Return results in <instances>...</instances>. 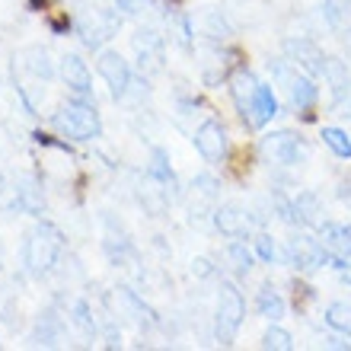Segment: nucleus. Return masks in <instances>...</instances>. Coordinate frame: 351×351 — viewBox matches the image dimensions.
Masks as SVG:
<instances>
[{
    "label": "nucleus",
    "instance_id": "obj_27",
    "mask_svg": "<svg viewBox=\"0 0 351 351\" xmlns=\"http://www.w3.org/2000/svg\"><path fill=\"white\" fill-rule=\"evenodd\" d=\"M119 3L121 13H128V16H147L157 10V0H115Z\"/></svg>",
    "mask_w": 351,
    "mask_h": 351
},
{
    "label": "nucleus",
    "instance_id": "obj_18",
    "mask_svg": "<svg viewBox=\"0 0 351 351\" xmlns=\"http://www.w3.org/2000/svg\"><path fill=\"white\" fill-rule=\"evenodd\" d=\"M256 313H259L262 319H271V323L285 319L287 304H285V297H281V291H278L275 285H268L265 281V285L256 291Z\"/></svg>",
    "mask_w": 351,
    "mask_h": 351
},
{
    "label": "nucleus",
    "instance_id": "obj_4",
    "mask_svg": "<svg viewBox=\"0 0 351 351\" xmlns=\"http://www.w3.org/2000/svg\"><path fill=\"white\" fill-rule=\"evenodd\" d=\"M246 319V300L233 281H221L217 291V313H214V339L221 345H233Z\"/></svg>",
    "mask_w": 351,
    "mask_h": 351
},
{
    "label": "nucleus",
    "instance_id": "obj_20",
    "mask_svg": "<svg viewBox=\"0 0 351 351\" xmlns=\"http://www.w3.org/2000/svg\"><path fill=\"white\" fill-rule=\"evenodd\" d=\"M223 262L230 265V271L237 278H246L252 271V250H246V243L230 240L227 250H223Z\"/></svg>",
    "mask_w": 351,
    "mask_h": 351
},
{
    "label": "nucleus",
    "instance_id": "obj_26",
    "mask_svg": "<svg viewBox=\"0 0 351 351\" xmlns=\"http://www.w3.org/2000/svg\"><path fill=\"white\" fill-rule=\"evenodd\" d=\"M294 335L281 329V326H268L265 335H262V348H275V351H291L294 348Z\"/></svg>",
    "mask_w": 351,
    "mask_h": 351
},
{
    "label": "nucleus",
    "instance_id": "obj_6",
    "mask_svg": "<svg viewBox=\"0 0 351 351\" xmlns=\"http://www.w3.org/2000/svg\"><path fill=\"white\" fill-rule=\"evenodd\" d=\"M259 150L275 167H300L310 157V144L297 131H268V134H262Z\"/></svg>",
    "mask_w": 351,
    "mask_h": 351
},
{
    "label": "nucleus",
    "instance_id": "obj_12",
    "mask_svg": "<svg viewBox=\"0 0 351 351\" xmlns=\"http://www.w3.org/2000/svg\"><path fill=\"white\" fill-rule=\"evenodd\" d=\"M285 58H291V61H294L300 71H306L310 77H323L326 61H329V58L323 55V48L316 45L313 38H304V36L285 38Z\"/></svg>",
    "mask_w": 351,
    "mask_h": 351
},
{
    "label": "nucleus",
    "instance_id": "obj_29",
    "mask_svg": "<svg viewBox=\"0 0 351 351\" xmlns=\"http://www.w3.org/2000/svg\"><path fill=\"white\" fill-rule=\"evenodd\" d=\"M326 348H351V339L335 332V339H326Z\"/></svg>",
    "mask_w": 351,
    "mask_h": 351
},
{
    "label": "nucleus",
    "instance_id": "obj_7",
    "mask_svg": "<svg viewBox=\"0 0 351 351\" xmlns=\"http://www.w3.org/2000/svg\"><path fill=\"white\" fill-rule=\"evenodd\" d=\"M316 237L329 250V265L335 271H348L351 268V223L348 221H319L316 223Z\"/></svg>",
    "mask_w": 351,
    "mask_h": 351
},
{
    "label": "nucleus",
    "instance_id": "obj_19",
    "mask_svg": "<svg viewBox=\"0 0 351 351\" xmlns=\"http://www.w3.org/2000/svg\"><path fill=\"white\" fill-rule=\"evenodd\" d=\"M61 332H64V319H61L55 310H45V313L38 316L36 332H32V342L36 345H58Z\"/></svg>",
    "mask_w": 351,
    "mask_h": 351
},
{
    "label": "nucleus",
    "instance_id": "obj_13",
    "mask_svg": "<svg viewBox=\"0 0 351 351\" xmlns=\"http://www.w3.org/2000/svg\"><path fill=\"white\" fill-rule=\"evenodd\" d=\"M58 71H61V80H64V86L74 93V96H93L90 67H86V61L80 55H64Z\"/></svg>",
    "mask_w": 351,
    "mask_h": 351
},
{
    "label": "nucleus",
    "instance_id": "obj_9",
    "mask_svg": "<svg viewBox=\"0 0 351 351\" xmlns=\"http://www.w3.org/2000/svg\"><path fill=\"white\" fill-rule=\"evenodd\" d=\"M96 71H99V77L109 84L115 99H121V96L131 90V80H134V77H131V64L119 55V51L102 48L99 55H96Z\"/></svg>",
    "mask_w": 351,
    "mask_h": 351
},
{
    "label": "nucleus",
    "instance_id": "obj_10",
    "mask_svg": "<svg viewBox=\"0 0 351 351\" xmlns=\"http://www.w3.org/2000/svg\"><path fill=\"white\" fill-rule=\"evenodd\" d=\"M278 112H281V102H278V93L271 84H256V90H252V99L250 106H246V112H243L240 119L246 128H265L268 121L275 119Z\"/></svg>",
    "mask_w": 351,
    "mask_h": 351
},
{
    "label": "nucleus",
    "instance_id": "obj_14",
    "mask_svg": "<svg viewBox=\"0 0 351 351\" xmlns=\"http://www.w3.org/2000/svg\"><path fill=\"white\" fill-rule=\"evenodd\" d=\"M134 51H138L141 71L154 74V71L163 67V38L154 29H141L138 36H134Z\"/></svg>",
    "mask_w": 351,
    "mask_h": 351
},
{
    "label": "nucleus",
    "instance_id": "obj_17",
    "mask_svg": "<svg viewBox=\"0 0 351 351\" xmlns=\"http://www.w3.org/2000/svg\"><path fill=\"white\" fill-rule=\"evenodd\" d=\"M319 214H323V208H319L316 192H297L294 198H291V221L287 223H297V227H316V223H319Z\"/></svg>",
    "mask_w": 351,
    "mask_h": 351
},
{
    "label": "nucleus",
    "instance_id": "obj_1",
    "mask_svg": "<svg viewBox=\"0 0 351 351\" xmlns=\"http://www.w3.org/2000/svg\"><path fill=\"white\" fill-rule=\"evenodd\" d=\"M64 252V233L51 221H38L23 240V271L29 278H42L58 265Z\"/></svg>",
    "mask_w": 351,
    "mask_h": 351
},
{
    "label": "nucleus",
    "instance_id": "obj_3",
    "mask_svg": "<svg viewBox=\"0 0 351 351\" xmlns=\"http://www.w3.org/2000/svg\"><path fill=\"white\" fill-rule=\"evenodd\" d=\"M55 128L71 141H93L102 134L99 109L90 96H71V99L55 112Z\"/></svg>",
    "mask_w": 351,
    "mask_h": 351
},
{
    "label": "nucleus",
    "instance_id": "obj_21",
    "mask_svg": "<svg viewBox=\"0 0 351 351\" xmlns=\"http://www.w3.org/2000/svg\"><path fill=\"white\" fill-rule=\"evenodd\" d=\"M323 319H326V326H329L332 332L348 335V339H351V304H342V300L329 304L323 310Z\"/></svg>",
    "mask_w": 351,
    "mask_h": 351
},
{
    "label": "nucleus",
    "instance_id": "obj_25",
    "mask_svg": "<svg viewBox=\"0 0 351 351\" xmlns=\"http://www.w3.org/2000/svg\"><path fill=\"white\" fill-rule=\"evenodd\" d=\"M252 250H256V256H259L265 265H275V262H281V250H278V243H275V237H271V233H256Z\"/></svg>",
    "mask_w": 351,
    "mask_h": 351
},
{
    "label": "nucleus",
    "instance_id": "obj_23",
    "mask_svg": "<svg viewBox=\"0 0 351 351\" xmlns=\"http://www.w3.org/2000/svg\"><path fill=\"white\" fill-rule=\"evenodd\" d=\"M23 58H26V67L32 71L36 77H42V80H51L55 77V67H51V61H48V51L45 48H26L23 51Z\"/></svg>",
    "mask_w": 351,
    "mask_h": 351
},
{
    "label": "nucleus",
    "instance_id": "obj_8",
    "mask_svg": "<svg viewBox=\"0 0 351 351\" xmlns=\"http://www.w3.org/2000/svg\"><path fill=\"white\" fill-rule=\"evenodd\" d=\"M192 144L211 167H221L223 160H227V154H230V134L223 128V121H217V119H204L195 128Z\"/></svg>",
    "mask_w": 351,
    "mask_h": 351
},
{
    "label": "nucleus",
    "instance_id": "obj_5",
    "mask_svg": "<svg viewBox=\"0 0 351 351\" xmlns=\"http://www.w3.org/2000/svg\"><path fill=\"white\" fill-rule=\"evenodd\" d=\"M281 262L291 265L294 271H306V275H313V271H319L323 265H329V250L323 246L319 237L300 230V233H294V237L285 243V250H281Z\"/></svg>",
    "mask_w": 351,
    "mask_h": 351
},
{
    "label": "nucleus",
    "instance_id": "obj_32",
    "mask_svg": "<svg viewBox=\"0 0 351 351\" xmlns=\"http://www.w3.org/2000/svg\"><path fill=\"white\" fill-rule=\"evenodd\" d=\"M345 281H348V285H351V275H345Z\"/></svg>",
    "mask_w": 351,
    "mask_h": 351
},
{
    "label": "nucleus",
    "instance_id": "obj_28",
    "mask_svg": "<svg viewBox=\"0 0 351 351\" xmlns=\"http://www.w3.org/2000/svg\"><path fill=\"white\" fill-rule=\"evenodd\" d=\"M192 275H198V278H208V275H214L211 262H208V259H195V262H192Z\"/></svg>",
    "mask_w": 351,
    "mask_h": 351
},
{
    "label": "nucleus",
    "instance_id": "obj_33",
    "mask_svg": "<svg viewBox=\"0 0 351 351\" xmlns=\"http://www.w3.org/2000/svg\"><path fill=\"white\" fill-rule=\"evenodd\" d=\"M0 192H3V189H0Z\"/></svg>",
    "mask_w": 351,
    "mask_h": 351
},
{
    "label": "nucleus",
    "instance_id": "obj_31",
    "mask_svg": "<svg viewBox=\"0 0 351 351\" xmlns=\"http://www.w3.org/2000/svg\"><path fill=\"white\" fill-rule=\"evenodd\" d=\"M0 268H3V243H0Z\"/></svg>",
    "mask_w": 351,
    "mask_h": 351
},
{
    "label": "nucleus",
    "instance_id": "obj_16",
    "mask_svg": "<svg viewBox=\"0 0 351 351\" xmlns=\"http://www.w3.org/2000/svg\"><path fill=\"white\" fill-rule=\"evenodd\" d=\"M323 80L329 84L332 106H339V102H345L351 96V71H348V61H342V58H329V61H326V71H323Z\"/></svg>",
    "mask_w": 351,
    "mask_h": 351
},
{
    "label": "nucleus",
    "instance_id": "obj_2",
    "mask_svg": "<svg viewBox=\"0 0 351 351\" xmlns=\"http://www.w3.org/2000/svg\"><path fill=\"white\" fill-rule=\"evenodd\" d=\"M271 80L285 96L287 109L300 112V115H310L319 99V86H316V77H310L306 71L291 61V58H275L271 61Z\"/></svg>",
    "mask_w": 351,
    "mask_h": 351
},
{
    "label": "nucleus",
    "instance_id": "obj_30",
    "mask_svg": "<svg viewBox=\"0 0 351 351\" xmlns=\"http://www.w3.org/2000/svg\"><path fill=\"white\" fill-rule=\"evenodd\" d=\"M339 198H342V202L351 208V179H345V182H342V189H339Z\"/></svg>",
    "mask_w": 351,
    "mask_h": 351
},
{
    "label": "nucleus",
    "instance_id": "obj_22",
    "mask_svg": "<svg viewBox=\"0 0 351 351\" xmlns=\"http://www.w3.org/2000/svg\"><path fill=\"white\" fill-rule=\"evenodd\" d=\"M319 138H323V144L329 150H332L339 160H351V134L345 128H335V125H326L323 131H319Z\"/></svg>",
    "mask_w": 351,
    "mask_h": 351
},
{
    "label": "nucleus",
    "instance_id": "obj_11",
    "mask_svg": "<svg viewBox=\"0 0 351 351\" xmlns=\"http://www.w3.org/2000/svg\"><path fill=\"white\" fill-rule=\"evenodd\" d=\"M214 227H217L227 240H243V237H250V233L256 230V217H252V211H246L243 204L227 202L214 211Z\"/></svg>",
    "mask_w": 351,
    "mask_h": 351
},
{
    "label": "nucleus",
    "instance_id": "obj_15",
    "mask_svg": "<svg viewBox=\"0 0 351 351\" xmlns=\"http://www.w3.org/2000/svg\"><path fill=\"white\" fill-rule=\"evenodd\" d=\"M13 204H16L23 214H32V217L45 214V192H42V182H38L36 176H23L16 182V198H13Z\"/></svg>",
    "mask_w": 351,
    "mask_h": 351
},
{
    "label": "nucleus",
    "instance_id": "obj_24",
    "mask_svg": "<svg viewBox=\"0 0 351 351\" xmlns=\"http://www.w3.org/2000/svg\"><path fill=\"white\" fill-rule=\"evenodd\" d=\"M147 176L154 179V182H160L163 189H176V176H173V169H169V163H167V150H154V163H150V169H147Z\"/></svg>",
    "mask_w": 351,
    "mask_h": 351
}]
</instances>
